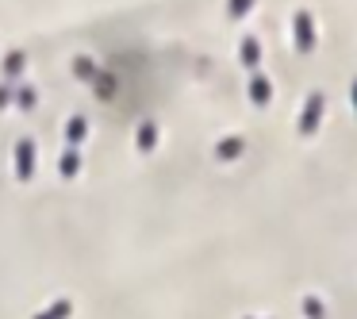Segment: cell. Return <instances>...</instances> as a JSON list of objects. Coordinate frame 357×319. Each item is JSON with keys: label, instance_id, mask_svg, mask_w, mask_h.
Wrapping results in <instances>:
<instances>
[{"label": "cell", "instance_id": "obj_2", "mask_svg": "<svg viewBox=\"0 0 357 319\" xmlns=\"http://www.w3.org/2000/svg\"><path fill=\"white\" fill-rule=\"evenodd\" d=\"M354 104H357V81H354Z\"/></svg>", "mask_w": 357, "mask_h": 319}, {"label": "cell", "instance_id": "obj_1", "mask_svg": "<svg viewBox=\"0 0 357 319\" xmlns=\"http://www.w3.org/2000/svg\"><path fill=\"white\" fill-rule=\"evenodd\" d=\"M315 119H319V96H311V104H307V119H303V131H311V127H315Z\"/></svg>", "mask_w": 357, "mask_h": 319}]
</instances>
